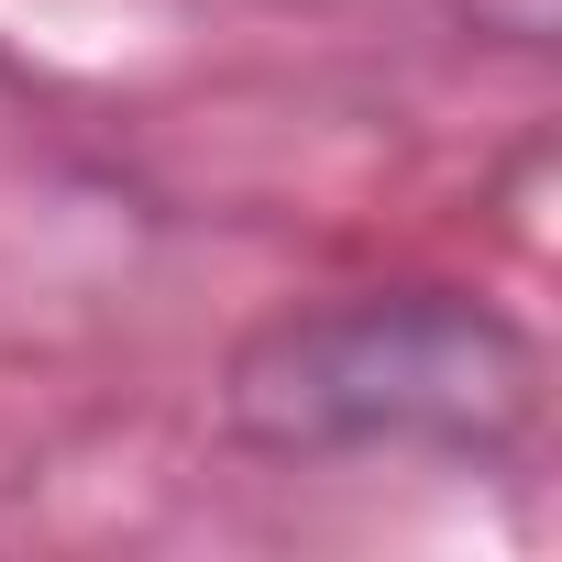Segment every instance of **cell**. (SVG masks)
Returning <instances> with one entry per match:
<instances>
[{
  "label": "cell",
  "instance_id": "1",
  "mask_svg": "<svg viewBox=\"0 0 562 562\" xmlns=\"http://www.w3.org/2000/svg\"><path fill=\"white\" fill-rule=\"evenodd\" d=\"M221 419L254 452H507L540 419V342L463 288H353L321 310L265 321Z\"/></svg>",
  "mask_w": 562,
  "mask_h": 562
},
{
  "label": "cell",
  "instance_id": "2",
  "mask_svg": "<svg viewBox=\"0 0 562 562\" xmlns=\"http://www.w3.org/2000/svg\"><path fill=\"white\" fill-rule=\"evenodd\" d=\"M474 34H507V45H540V34H551V0H474Z\"/></svg>",
  "mask_w": 562,
  "mask_h": 562
}]
</instances>
